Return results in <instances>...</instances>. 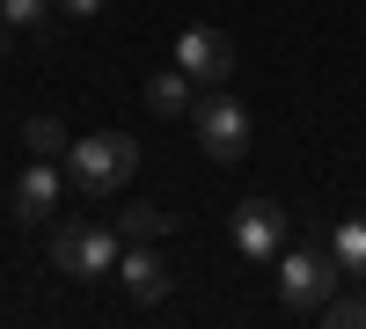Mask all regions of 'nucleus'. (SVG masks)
I'll return each mask as SVG.
<instances>
[{
    "label": "nucleus",
    "mask_w": 366,
    "mask_h": 329,
    "mask_svg": "<svg viewBox=\"0 0 366 329\" xmlns=\"http://www.w3.org/2000/svg\"><path fill=\"white\" fill-rule=\"evenodd\" d=\"M132 168H139V139L132 132H88L66 146V183L81 198H117L132 183Z\"/></svg>",
    "instance_id": "obj_1"
},
{
    "label": "nucleus",
    "mask_w": 366,
    "mask_h": 329,
    "mask_svg": "<svg viewBox=\"0 0 366 329\" xmlns=\"http://www.w3.org/2000/svg\"><path fill=\"white\" fill-rule=\"evenodd\" d=\"M117 256H125V234L103 220H66L51 227V271L59 278H110Z\"/></svg>",
    "instance_id": "obj_2"
},
{
    "label": "nucleus",
    "mask_w": 366,
    "mask_h": 329,
    "mask_svg": "<svg viewBox=\"0 0 366 329\" xmlns=\"http://www.w3.org/2000/svg\"><path fill=\"white\" fill-rule=\"evenodd\" d=\"M191 125H198L205 161H220V168L249 161V139H257V125H249V110H242L234 96H198V103H191Z\"/></svg>",
    "instance_id": "obj_3"
},
{
    "label": "nucleus",
    "mask_w": 366,
    "mask_h": 329,
    "mask_svg": "<svg viewBox=\"0 0 366 329\" xmlns=\"http://www.w3.org/2000/svg\"><path fill=\"white\" fill-rule=\"evenodd\" d=\"M337 256L330 249H279V300L293 315H322V300L337 293Z\"/></svg>",
    "instance_id": "obj_4"
},
{
    "label": "nucleus",
    "mask_w": 366,
    "mask_h": 329,
    "mask_svg": "<svg viewBox=\"0 0 366 329\" xmlns=\"http://www.w3.org/2000/svg\"><path fill=\"white\" fill-rule=\"evenodd\" d=\"M227 234H234V249L249 256V263H264V256L286 249V213H279L271 198H242L234 220H227Z\"/></svg>",
    "instance_id": "obj_5"
},
{
    "label": "nucleus",
    "mask_w": 366,
    "mask_h": 329,
    "mask_svg": "<svg viewBox=\"0 0 366 329\" xmlns=\"http://www.w3.org/2000/svg\"><path fill=\"white\" fill-rule=\"evenodd\" d=\"M176 66L191 74V81H227V74H234L227 29H183V37H176Z\"/></svg>",
    "instance_id": "obj_6"
},
{
    "label": "nucleus",
    "mask_w": 366,
    "mask_h": 329,
    "mask_svg": "<svg viewBox=\"0 0 366 329\" xmlns=\"http://www.w3.org/2000/svg\"><path fill=\"white\" fill-rule=\"evenodd\" d=\"M59 191H66V176H59V168L37 154V161H29V168L15 176L8 205H15V220H51V213H59Z\"/></svg>",
    "instance_id": "obj_7"
},
{
    "label": "nucleus",
    "mask_w": 366,
    "mask_h": 329,
    "mask_svg": "<svg viewBox=\"0 0 366 329\" xmlns=\"http://www.w3.org/2000/svg\"><path fill=\"white\" fill-rule=\"evenodd\" d=\"M117 278H125V293H132L139 308H154L162 293L176 285V271H169V263L147 249V242H125V256H117Z\"/></svg>",
    "instance_id": "obj_8"
},
{
    "label": "nucleus",
    "mask_w": 366,
    "mask_h": 329,
    "mask_svg": "<svg viewBox=\"0 0 366 329\" xmlns=\"http://www.w3.org/2000/svg\"><path fill=\"white\" fill-rule=\"evenodd\" d=\"M191 74H183V66H162V74H147V110H154V117H183V110H191L198 96H191Z\"/></svg>",
    "instance_id": "obj_9"
},
{
    "label": "nucleus",
    "mask_w": 366,
    "mask_h": 329,
    "mask_svg": "<svg viewBox=\"0 0 366 329\" xmlns=\"http://www.w3.org/2000/svg\"><path fill=\"white\" fill-rule=\"evenodd\" d=\"M330 256H337L345 278H366V213H352V220L330 227Z\"/></svg>",
    "instance_id": "obj_10"
},
{
    "label": "nucleus",
    "mask_w": 366,
    "mask_h": 329,
    "mask_svg": "<svg viewBox=\"0 0 366 329\" xmlns=\"http://www.w3.org/2000/svg\"><path fill=\"white\" fill-rule=\"evenodd\" d=\"M22 146H29V154H44V161H66V125H59V117H29V125H22Z\"/></svg>",
    "instance_id": "obj_11"
},
{
    "label": "nucleus",
    "mask_w": 366,
    "mask_h": 329,
    "mask_svg": "<svg viewBox=\"0 0 366 329\" xmlns=\"http://www.w3.org/2000/svg\"><path fill=\"white\" fill-rule=\"evenodd\" d=\"M176 220L169 213H154V205H132V213H117V234H125V242H154V234H169Z\"/></svg>",
    "instance_id": "obj_12"
},
{
    "label": "nucleus",
    "mask_w": 366,
    "mask_h": 329,
    "mask_svg": "<svg viewBox=\"0 0 366 329\" xmlns=\"http://www.w3.org/2000/svg\"><path fill=\"white\" fill-rule=\"evenodd\" d=\"M322 322H330V329H359V322H366V278H359V293H345V300L330 293V300H322Z\"/></svg>",
    "instance_id": "obj_13"
},
{
    "label": "nucleus",
    "mask_w": 366,
    "mask_h": 329,
    "mask_svg": "<svg viewBox=\"0 0 366 329\" xmlns=\"http://www.w3.org/2000/svg\"><path fill=\"white\" fill-rule=\"evenodd\" d=\"M51 8H59V0H0V22H15V29H44Z\"/></svg>",
    "instance_id": "obj_14"
},
{
    "label": "nucleus",
    "mask_w": 366,
    "mask_h": 329,
    "mask_svg": "<svg viewBox=\"0 0 366 329\" xmlns=\"http://www.w3.org/2000/svg\"><path fill=\"white\" fill-rule=\"evenodd\" d=\"M66 15H103V0H59Z\"/></svg>",
    "instance_id": "obj_15"
},
{
    "label": "nucleus",
    "mask_w": 366,
    "mask_h": 329,
    "mask_svg": "<svg viewBox=\"0 0 366 329\" xmlns=\"http://www.w3.org/2000/svg\"><path fill=\"white\" fill-rule=\"evenodd\" d=\"M15 37H22V29H15V22H0V59L15 51Z\"/></svg>",
    "instance_id": "obj_16"
}]
</instances>
